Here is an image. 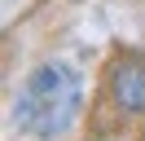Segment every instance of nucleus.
<instances>
[{
    "label": "nucleus",
    "instance_id": "f257e3e1",
    "mask_svg": "<svg viewBox=\"0 0 145 141\" xmlns=\"http://www.w3.org/2000/svg\"><path fill=\"white\" fill-rule=\"evenodd\" d=\"M84 101V84L66 62H44L27 75V84L18 88L13 97V110L9 123L31 141H48V137H62L66 128L75 123Z\"/></svg>",
    "mask_w": 145,
    "mask_h": 141
},
{
    "label": "nucleus",
    "instance_id": "f03ea898",
    "mask_svg": "<svg viewBox=\"0 0 145 141\" xmlns=\"http://www.w3.org/2000/svg\"><path fill=\"white\" fill-rule=\"evenodd\" d=\"M106 84H110V97L123 115H145V57H136V53L114 57Z\"/></svg>",
    "mask_w": 145,
    "mask_h": 141
}]
</instances>
